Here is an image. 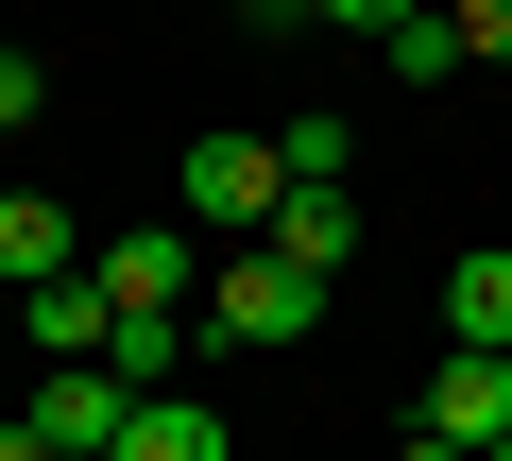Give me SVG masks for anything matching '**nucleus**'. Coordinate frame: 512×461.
I'll return each mask as SVG.
<instances>
[{
  "mask_svg": "<svg viewBox=\"0 0 512 461\" xmlns=\"http://www.w3.org/2000/svg\"><path fill=\"white\" fill-rule=\"evenodd\" d=\"M188 325H205L222 359H274V342H308V325H325V274H308V257H274V240H239V257L205 274V308H188Z\"/></svg>",
  "mask_w": 512,
  "mask_h": 461,
  "instance_id": "1",
  "label": "nucleus"
},
{
  "mask_svg": "<svg viewBox=\"0 0 512 461\" xmlns=\"http://www.w3.org/2000/svg\"><path fill=\"white\" fill-rule=\"evenodd\" d=\"M274 205H291V154L274 137H188V240H274Z\"/></svg>",
  "mask_w": 512,
  "mask_h": 461,
  "instance_id": "2",
  "label": "nucleus"
},
{
  "mask_svg": "<svg viewBox=\"0 0 512 461\" xmlns=\"http://www.w3.org/2000/svg\"><path fill=\"white\" fill-rule=\"evenodd\" d=\"M410 427L461 444V461H495V444H512V359H461V342H444V376L410 393Z\"/></svg>",
  "mask_w": 512,
  "mask_h": 461,
  "instance_id": "3",
  "label": "nucleus"
},
{
  "mask_svg": "<svg viewBox=\"0 0 512 461\" xmlns=\"http://www.w3.org/2000/svg\"><path fill=\"white\" fill-rule=\"evenodd\" d=\"M86 274H103V291H120V308H205V274H222V257H205V240H188V222H137V240H103V257H86Z\"/></svg>",
  "mask_w": 512,
  "mask_h": 461,
  "instance_id": "4",
  "label": "nucleus"
},
{
  "mask_svg": "<svg viewBox=\"0 0 512 461\" xmlns=\"http://www.w3.org/2000/svg\"><path fill=\"white\" fill-rule=\"evenodd\" d=\"M120 427H137V393H120L103 359H52V393H35V444H52V461H120Z\"/></svg>",
  "mask_w": 512,
  "mask_h": 461,
  "instance_id": "5",
  "label": "nucleus"
},
{
  "mask_svg": "<svg viewBox=\"0 0 512 461\" xmlns=\"http://www.w3.org/2000/svg\"><path fill=\"white\" fill-rule=\"evenodd\" d=\"M444 342L461 359H512V240H461L444 257Z\"/></svg>",
  "mask_w": 512,
  "mask_h": 461,
  "instance_id": "6",
  "label": "nucleus"
},
{
  "mask_svg": "<svg viewBox=\"0 0 512 461\" xmlns=\"http://www.w3.org/2000/svg\"><path fill=\"white\" fill-rule=\"evenodd\" d=\"M18 325H35V359H103L120 342V291L103 274H52V291H18Z\"/></svg>",
  "mask_w": 512,
  "mask_h": 461,
  "instance_id": "7",
  "label": "nucleus"
},
{
  "mask_svg": "<svg viewBox=\"0 0 512 461\" xmlns=\"http://www.w3.org/2000/svg\"><path fill=\"white\" fill-rule=\"evenodd\" d=\"M0 274H18V291L86 274V257H69V205H52V188H0Z\"/></svg>",
  "mask_w": 512,
  "mask_h": 461,
  "instance_id": "8",
  "label": "nucleus"
},
{
  "mask_svg": "<svg viewBox=\"0 0 512 461\" xmlns=\"http://www.w3.org/2000/svg\"><path fill=\"white\" fill-rule=\"evenodd\" d=\"M120 461H239V427H222V410H188V393H137Z\"/></svg>",
  "mask_w": 512,
  "mask_h": 461,
  "instance_id": "9",
  "label": "nucleus"
},
{
  "mask_svg": "<svg viewBox=\"0 0 512 461\" xmlns=\"http://www.w3.org/2000/svg\"><path fill=\"white\" fill-rule=\"evenodd\" d=\"M274 257H308V274H359V205H342V188H291V205H274Z\"/></svg>",
  "mask_w": 512,
  "mask_h": 461,
  "instance_id": "10",
  "label": "nucleus"
},
{
  "mask_svg": "<svg viewBox=\"0 0 512 461\" xmlns=\"http://www.w3.org/2000/svg\"><path fill=\"white\" fill-rule=\"evenodd\" d=\"M376 69H393V86H444V69H478V52H461V18H444V0H427L410 35H376Z\"/></svg>",
  "mask_w": 512,
  "mask_h": 461,
  "instance_id": "11",
  "label": "nucleus"
},
{
  "mask_svg": "<svg viewBox=\"0 0 512 461\" xmlns=\"http://www.w3.org/2000/svg\"><path fill=\"white\" fill-rule=\"evenodd\" d=\"M274 154H291V188H342V103L325 120H274Z\"/></svg>",
  "mask_w": 512,
  "mask_h": 461,
  "instance_id": "12",
  "label": "nucleus"
},
{
  "mask_svg": "<svg viewBox=\"0 0 512 461\" xmlns=\"http://www.w3.org/2000/svg\"><path fill=\"white\" fill-rule=\"evenodd\" d=\"M444 18H461V52H478V69H512V0H444Z\"/></svg>",
  "mask_w": 512,
  "mask_h": 461,
  "instance_id": "13",
  "label": "nucleus"
},
{
  "mask_svg": "<svg viewBox=\"0 0 512 461\" xmlns=\"http://www.w3.org/2000/svg\"><path fill=\"white\" fill-rule=\"evenodd\" d=\"M308 18H342V35H410L427 0H308Z\"/></svg>",
  "mask_w": 512,
  "mask_h": 461,
  "instance_id": "14",
  "label": "nucleus"
},
{
  "mask_svg": "<svg viewBox=\"0 0 512 461\" xmlns=\"http://www.w3.org/2000/svg\"><path fill=\"white\" fill-rule=\"evenodd\" d=\"M35 103H52V69H35V52H0V137H18Z\"/></svg>",
  "mask_w": 512,
  "mask_h": 461,
  "instance_id": "15",
  "label": "nucleus"
},
{
  "mask_svg": "<svg viewBox=\"0 0 512 461\" xmlns=\"http://www.w3.org/2000/svg\"><path fill=\"white\" fill-rule=\"evenodd\" d=\"M0 461H52V444H35V410H0Z\"/></svg>",
  "mask_w": 512,
  "mask_h": 461,
  "instance_id": "16",
  "label": "nucleus"
},
{
  "mask_svg": "<svg viewBox=\"0 0 512 461\" xmlns=\"http://www.w3.org/2000/svg\"><path fill=\"white\" fill-rule=\"evenodd\" d=\"M393 461H461V444H427V427H410V444H393Z\"/></svg>",
  "mask_w": 512,
  "mask_h": 461,
  "instance_id": "17",
  "label": "nucleus"
},
{
  "mask_svg": "<svg viewBox=\"0 0 512 461\" xmlns=\"http://www.w3.org/2000/svg\"><path fill=\"white\" fill-rule=\"evenodd\" d=\"M239 18H308V0H239Z\"/></svg>",
  "mask_w": 512,
  "mask_h": 461,
  "instance_id": "18",
  "label": "nucleus"
},
{
  "mask_svg": "<svg viewBox=\"0 0 512 461\" xmlns=\"http://www.w3.org/2000/svg\"><path fill=\"white\" fill-rule=\"evenodd\" d=\"M0 52H18V35H0Z\"/></svg>",
  "mask_w": 512,
  "mask_h": 461,
  "instance_id": "19",
  "label": "nucleus"
},
{
  "mask_svg": "<svg viewBox=\"0 0 512 461\" xmlns=\"http://www.w3.org/2000/svg\"><path fill=\"white\" fill-rule=\"evenodd\" d=\"M495 461H512V444H495Z\"/></svg>",
  "mask_w": 512,
  "mask_h": 461,
  "instance_id": "20",
  "label": "nucleus"
}]
</instances>
